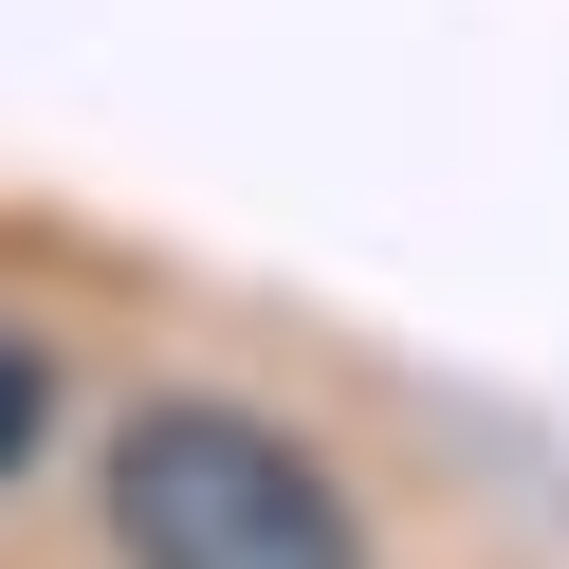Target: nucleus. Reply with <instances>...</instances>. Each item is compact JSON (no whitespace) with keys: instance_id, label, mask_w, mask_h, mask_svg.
<instances>
[{"instance_id":"nucleus-1","label":"nucleus","mask_w":569,"mask_h":569,"mask_svg":"<svg viewBox=\"0 0 569 569\" xmlns=\"http://www.w3.org/2000/svg\"><path fill=\"white\" fill-rule=\"evenodd\" d=\"M111 551L129 569H368L349 478L258 405H129L111 441Z\"/></svg>"},{"instance_id":"nucleus-2","label":"nucleus","mask_w":569,"mask_h":569,"mask_svg":"<svg viewBox=\"0 0 569 569\" xmlns=\"http://www.w3.org/2000/svg\"><path fill=\"white\" fill-rule=\"evenodd\" d=\"M38 441H56V349H38V331H0V478H19Z\"/></svg>"}]
</instances>
